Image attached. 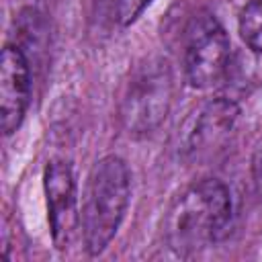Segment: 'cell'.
<instances>
[{
  "label": "cell",
  "instance_id": "ba28073f",
  "mask_svg": "<svg viewBox=\"0 0 262 262\" xmlns=\"http://www.w3.org/2000/svg\"><path fill=\"white\" fill-rule=\"evenodd\" d=\"M242 41L258 55H262V0H250L237 16Z\"/></svg>",
  "mask_w": 262,
  "mask_h": 262
},
{
  "label": "cell",
  "instance_id": "9c48e42d",
  "mask_svg": "<svg viewBox=\"0 0 262 262\" xmlns=\"http://www.w3.org/2000/svg\"><path fill=\"white\" fill-rule=\"evenodd\" d=\"M151 0H115V14L117 20L127 27L139 18V14L149 6Z\"/></svg>",
  "mask_w": 262,
  "mask_h": 262
},
{
  "label": "cell",
  "instance_id": "6da1fadb",
  "mask_svg": "<svg viewBox=\"0 0 262 262\" xmlns=\"http://www.w3.org/2000/svg\"><path fill=\"white\" fill-rule=\"evenodd\" d=\"M231 221L229 188L215 178L186 188L164 219L166 246L176 256H192L219 242Z\"/></svg>",
  "mask_w": 262,
  "mask_h": 262
},
{
  "label": "cell",
  "instance_id": "52a82bcc",
  "mask_svg": "<svg viewBox=\"0 0 262 262\" xmlns=\"http://www.w3.org/2000/svg\"><path fill=\"white\" fill-rule=\"evenodd\" d=\"M31 98V66L18 45H4L0 57V123L4 135L14 133Z\"/></svg>",
  "mask_w": 262,
  "mask_h": 262
},
{
  "label": "cell",
  "instance_id": "5b68a950",
  "mask_svg": "<svg viewBox=\"0 0 262 262\" xmlns=\"http://www.w3.org/2000/svg\"><path fill=\"white\" fill-rule=\"evenodd\" d=\"M237 117L239 106L231 98L217 96L209 100L199 111L190 131L184 137L182 156L192 164L209 162L211 158H215L227 143Z\"/></svg>",
  "mask_w": 262,
  "mask_h": 262
},
{
  "label": "cell",
  "instance_id": "8992f818",
  "mask_svg": "<svg viewBox=\"0 0 262 262\" xmlns=\"http://www.w3.org/2000/svg\"><path fill=\"white\" fill-rule=\"evenodd\" d=\"M43 186L47 196V217L53 244L57 250H68L76 235V229L80 227L76 180L70 164L63 160L49 162L43 174Z\"/></svg>",
  "mask_w": 262,
  "mask_h": 262
},
{
  "label": "cell",
  "instance_id": "277c9868",
  "mask_svg": "<svg viewBox=\"0 0 262 262\" xmlns=\"http://www.w3.org/2000/svg\"><path fill=\"white\" fill-rule=\"evenodd\" d=\"M229 68V37L221 23L209 14H196L184 33V74L190 86L211 88Z\"/></svg>",
  "mask_w": 262,
  "mask_h": 262
},
{
  "label": "cell",
  "instance_id": "7a4b0ae2",
  "mask_svg": "<svg viewBox=\"0 0 262 262\" xmlns=\"http://www.w3.org/2000/svg\"><path fill=\"white\" fill-rule=\"evenodd\" d=\"M129 194L127 164L117 156L100 158L88 174L80 209V229L90 256L102 254L115 237L125 217Z\"/></svg>",
  "mask_w": 262,
  "mask_h": 262
},
{
  "label": "cell",
  "instance_id": "30bf717a",
  "mask_svg": "<svg viewBox=\"0 0 262 262\" xmlns=\"http://www.w3.org/2000/svg\"><path fill=\"white\" fill-rule=\"evenodd\" d=\"M252 182H254V190L258 199H262V137L252 156Z\"/></svg>",
  "mask_w": 262,
  "mask_h": 262
},
{
  "label": "cell",
  "instance_id": "3957f363",
  "mask_svg": "<svg viewBox=\"0 0 262 262\" xmlns=\"http://www.w3.org/2000/svg\"><path fill=\"white\" fill-rule=\"evenodd\" d=\"M174 96L172 68L164 57H149L139 63L121 96L119 119L133 137L154 133L170 113Z\"/></svg>",
  "mask_w": 262,
  "mask_h": 262
}]
</instances>
